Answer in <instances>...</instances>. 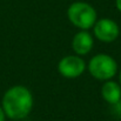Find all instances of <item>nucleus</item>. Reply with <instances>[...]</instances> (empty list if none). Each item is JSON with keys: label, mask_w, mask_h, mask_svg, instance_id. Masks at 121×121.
Returning a JSON list of instances; mask_svg holds the SVG:
<instances>
[{"label": "nucleus", "mask_w": 121, "mask_h": 121, "mask_svg": "<svg viewBox=\"0 0 121 121\" xmlns=\"http://www.w3.org/2000/svg\"><path fill=\"white\" fill-rule=\"evenodd\" d=\"M33 95L25 86H13L2 96V109L12 120L25 119L33 108Z\"/></svg>", "instance_id": "nucleus-1"}, {"label": "nucleus", "mask_w": 121, "mask_h": 121, "mask_svg": "<svg viewBox=\"0 0 121 121\" xmlns=\"http://www.w3.org/2000/svg\"><path fill=\"white\" fill-rule=\"evenodd\" d=\"M67 17L73 26L87 31L96 22L98 14L92 5L83 1H77L69 5L67 9Z\"/></svg>", "instance_id": "nucleus-2"}, {"label": "nucleus", "mask_w": 121, "mask_h": 121, "mask_svg": "<svg viewBox=\"0 0 121 121\" xmlns=\"http://www.w3.org/2000/svg\"><path fill=\"white\" fill-rule=\"evenodd\" d=\"M88 72L96 80H111L118 73L117 61L108 54L100 53L94 55L88 62Z\"/></svg>", "instance_id": "nucleus-3"}, {"label": "nucleus", "mask_w": 121, "mask_h": 121, "mask_svg": "<svg viewBox=\"0 0 121 121\" xmlns=\"http://www.w3.org/2000/svg\"><path fill=\"white\" fill-rule=\"evenodd\" d=\"M85 69H86V62L80 55L64 56L58 64L59 73L67 79H74L80 77L85 72Z\"/></svg>", "instance_id": "nucleus-4"}, {"label": "nucleus", "mask_w": 121, "mask_h": 121, "mask_svg": "<svg viewBox=\"0 0 121 121\" xmlns=\"http://www.w3.org/2000/svg\"><path fill=\"white\" fill-rule=\"evenodd\" d=\"M93 33L98 40L102 42H113L118 39L120 34V28L114 20L102 18L100 20H96V22L94 24Z\"/></svg>", "instance_id": "nucleus-5"}, {"label": "nucleus", "mask_w": 121, "mask_h": 121, "mask_svg": "<svg viewBox=\"0 0 121 121\" xmlns=\"http://www.w3.org/2000/svg\"><path fill=\"white\" fill-rule=\"evenodd\" d=\"M93 45H94V40H93L92 34L83 30L78 32L72 40V48H73L74 53L80 56L87 55L92 51Z\"/></svg>", "instance_id": "nucleus-6"}, {"label": "nucleus", "mask_w": 121, "mask_h": 121, "mask_svg": "<svg viewBox=\"0 0 121 121\" xmlns=\"http://www.w3.org/2000/svg\"><path fill=\"white\" fill-rule=\"evenodd\" d=\"M101 95L104 100L109 105L119 104L121 99V86L120 83L112 80H107L101 86Z\"/></svg>", "instance_id": "nucleus-7"}, {"label": "nucleus", "mask_w": 121, "mask_h": 121, "mask_svg": "<svg viewBox=\"0 0 121 121\" xmlns=\"http://www.w3.org/2000/svg\"><path fill=\"white\" fill-rule=\"evenodd\" d=\"M5 119H6V114H5L2 107L0 106V121H5Z\"/></svg>", "instance_id": "nucleus-8"}, {"label": "nucleus", "mask_w": 121, "mask_h": 121, "mask_svg": "<svg viewBox=\"0 0 121 121\" xmlns=\"http://www.w3.org/2000/svg\"><path fill=\"white\" fill-rule=\"evenodd\" d=\"M115 6H117V9L121 12V0H115Z\"/></svg>", "instance_id": "nucleus-9"}, {"label": "nucleus", "mask_w": 121, "mask_h": 121, "mask_svg": "<svg viewBox=\"0 0 121 121\" xmlns=\"http://www.w3.org/2000/svg\"><path fill=\"white\" fill-rule=\"evenodd\" d=\"M119 79H120V86H121V69H120V75H119Z\"/></svg>", "instance_id": "nucleus-10"}]
</instances>
